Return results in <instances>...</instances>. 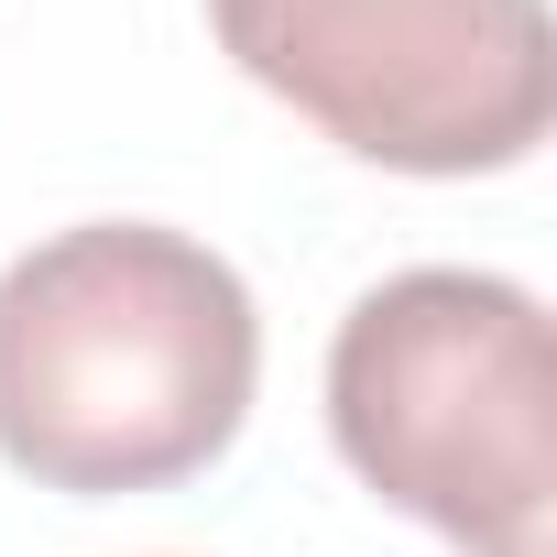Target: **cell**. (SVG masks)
<instances>
[{"label": "cell", "mask_w": 557, "mask_h": 557, "mask_svg": "<svg viewBox=\"0 0 557 557\" xmlns=\"http://www.w3.org/2000/svg\"><path fill=\"white\" fill-rule=\"evenodd\" d=\"M251 383V285L197 230L77 219L0 262V459L34 492H175L230 459Z\"/></svg>", "instance_id": "6da1fadb"}, {"label": "cell", "mask_w": 557, "mask_h": 557, "mask_svg": "<svg viewBox=\"0 0 557 557\" xmlns=\"http://www.w3.org/2000/svg\"><path fill=\"white\" fill-rule=\"evenodd\" d=\"M329 437L459 557L557 546V339L513 273L416 262L329 339Z\"/></svg>", "instance_id": "7a4b0ae2"}, {"label": "cell", "mask_w": 557, "mask_h": 557, "mask_svg": "<svg viewBox=\"0 0 557 557\" xmlns=\"http://www.w3.org/2000/svg\"><path fill=\"white\" fill-rule=\"evenodd\" d=\"M208 34L383 175H513L557 121L546 0H208Z\"/></svg>", "instance_id": "3957f363"}]
</instances>
